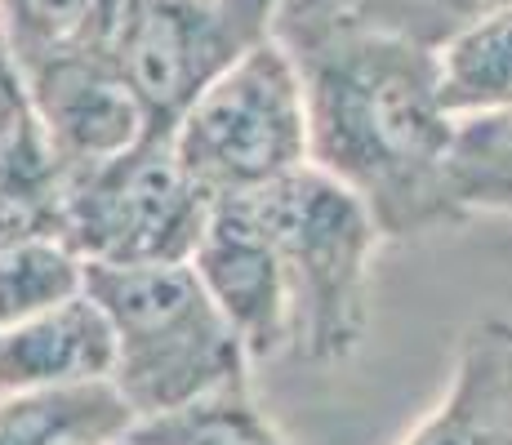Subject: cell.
<instances>
[{"instance_id": "obj_1", "label": "cell", "mask_w": 512, "mask_h": 445, "mask_svg": "<svg viewBox=\"0 0 512 445\" xmlns=\"http://www.w3.org/2000/svg\"><path fill=\"white\" fill-rule=\"evenodd\" d=\"M290 45L308 94V161L370 205L383 236L455 223L446 192L459 125L441 112L437 54L352 14H317Z\"/></svg>"}, {"instance_id": "obj_2", "label": "cell", "mask_w": 512, "mask_h": 445, "mask_svg": "<svg viewBox=\"0 0 512 445\" xmlns=\"http://www.w3.org/2000/svg\"><path fill=\"white\" fill-rule=\"evenodd\" d=\"M85 294L112 321V388L139 423L250 379L245 343L196 281L192 263L85 267Z\"/></svg>"}, {"instance_id": "obj_3", "label": "cell", "mask_w": 512, "mask_h": 445, "mask_svg": "<svg viewBox=\"0 0 512 445\" xmlns=\"http://www.w3.org/2000/svg\"><path fill=\"white\" fill-rule=\"evenodd\" d=\"M281 259L294 308V348L308 361H348L370 312V267L383 232L370 205L317 165L245 196Z\"/></svg>"}, {"instance_id": "obj_4", "label": "cell", "mask_w": 512, "mask_h": 445, "mask_svg": "<svg viewBox=\"0 0 512 445\" xmlns=\"http://www.w3.org/2000/svg\"><path fill=\"white\" fill-rule=\"evenodd\" d=\"M210 201L250 196L308 165V94L277 32L236 58L170 134Z\"/></svg>"}, {"instance_id": "obj_5", "label": "cell", "mask_w": 512, "mask_h": 445, "mask_svg": "<svg viewBox=\"0 0 512 445\" xmlns=\"http://www.w3.org/2000/svg\"><path fill=\"white\" fill-rule=\"evenodd\" d=\"M214 201L183 170L170 134L67 178L63 241L85 267H174L192 263Z\"/></svg>"}, {"instance_id": "obj_6", "label": "cell", "mask_w": 512, "mask_h": 445, "mask_svg": "<svg viewBox=\"0 0 512 445\" xmlns=\"http://www.w3.org/2000/svg\"><path fill=\"white\" fill-rule=\"evenodd\" d=\"M285 0H125L112 58L139 89L156 134H174L183 112L223 72L272 36Z\"/></svg>"}, {"instance_id": "obj_7", "label": "cell", "mask_w": 512, "mask_h": 445, "mask_svg": "<svg viewBox=\"0 0 512 445\" xmlns=\"http://www.w3.org/2000/svg\"><path fill=\"white\" fill-rule=\"evenodd\" d=\"M18 76H23L27 107L63 178L90 174L156 134L139 89L121 72L112 49L58 54L36 67H23Z\"/></svg>"}, {"instance_id": "obj_8", "label": "cell", "mask_w": 512, "mask_h": 445, "mask_svg": "<svg viewBox=\"0 0 512 445\" xmlns=\"http://www.w3.org/2000/svg\"><path fill=\"white\" fill-rule=\"evenodd\" d=\"M192 272L223 312V321L236 330V339L245 343L250 361H272L294 348L290 285L245 196L214 201L210 227L192 254Z\"/></svg>"}, {"instance_id": "obj_9", "label": "cell", "mask_w": 512, "mask_h": 445, "mask_svg": "<svg viewBox=\"0 0 512 445\" xmlns=\"http://www.w3.org/2000/svg\"><path fill=\"white\" fill-rule=\"evenodd\" d=\"M401 445H512V321L481 316L464 330L446 397Z\"/></svg>"}, {"instance_id": "obj_10", "label": "cell", "mask_w": 512, "mask_h": 445, "mask_svg": "<svg viewBox=\"0 0 512 445\" xmlns=\"http://www.w3.org/2000/svg\"><path fill=\"white\" fill-rule=\"evenodd\" d=\"M116 334L90 294L0 334V392L72 388L112 379Z\"/></svg>"}, {"instance_id": "obj_11", "label": "cell", "mask_w": 512, "mask_h": 445, "mask_svg": "<svg viewBox=\"0 0 512 445\" xmlns=\"http://www.w3.org/2000/svg\"><path fill=\"white\" fill-rule=\"evenodd\" d=\"M139 428L112 379L0 392V445H125Z\"/></svg>"}, {"instance_id": "obj_12", "label": "cell", "mask_w": 512, "mask_h": 445, "mask_svg": "<svg viewBox=\"0 0 512 445\" xmlns=\"http://www.w3.org/2000/svg\"><path fill=\"white\" fill-rule=\"evenodd\" d=\"M432 54L441 112L455 125L512 112V9L459 23Z\"/></svg>"}, {"instance_id": "obj_13", "label": "cell", "mask_w": 512, "mask_h": 445, "mask_svg": "<svg viewBox=\"0 0 512 445\" xmlns=\"http://www.w3.org/2000/svg\"><path fill=\"white\" fill-rule=\"evenodd\" d=\"M125 0H0L14 67H36L58 54L112 49Z\"/></svg>"}, {"instance_id": "obj_14", "label": "cell", "mask_w": 512, "mask_h": 445, "mask_svg": "<svg viewBox=\"0 0 512 445\" xmlns=\"http://www.w3.org/2000/svg\"><path fill=\"white\" fill-rule=\"evenodd\" d=\"M134 445H285L277 423L259 410L250 379L228 383L210 397L170 410L161 419H143L130 432Z\"/></svg>"}, {"instance_id": "obj_15", "label": "cell", "mask_w": 512, "mask_h": 445, "mask_svg": "<svg viewBox=\"0 0 512 445\" xmlns=\"http://www.w3.org/2000/svg\"><path fill=\"white\" fill-rule=\"evenodd\" d=\"M85 294V259L58 236L0 250V334Z\"/></svg>"}, {"instance_id": "obj_16", "label": "cell", "mask_w": 512, "mask_h": 445, "mask_svg": "<svg viewBox=\"0 0 512 445\" xmlns=\"http://www.w3.org/2000/svg\"><path fill=\"white\" fill-rule=\"evenodd\" d=\"M446 192L455 219L464 214H508L512 219V112L459 125Z\"/></svg>"}, {"instance_id": "obj_17", "label": "cell", "mask_w": 512, "mask_h": 445, "mask_svg": "<svg viewBox=\"0 0 512 445\" xmlns=\"http://www.w3.org/2000/svg\"><path fill=\"white\" fill-rule=\"evenodd\" d=\"M32 121V107H27V89H23V76H18L14 58L0 54V143H5L14 130Z\"/></svg>"}, {"instance_id": "obj_18", "label": "cell", "mask_w": 512, "mask_h": 445, "mask_svg": "<svg viewBox=\"0 0 512 445\" xmlns=\"http://www.w3.org/2000/svg\"><path fill=\"white\" fill-rule=\"evenodd\" d=\"M450 5L459 9V23H468V18H481V14H490V9H512V0H450Z\"/></svg>"}, {"instance_id": "obj_19", "label": "cell", "mask_w": 512, "mask_h": 445, "mask_svg": "<svg viewBox=\"0 0 512 445\" xmlns=\"http://www.w3.org/2000/svg\"><path fill=\"white\" fill-rule=\"evenodd\" d=\"M0 54H9V41H5V18H0Z\"/></svg>"}, {"instance_id": "obj_20", "label": "cell", "mask_w": 512, "mask_h": 445, "mask_svg": "<svg viewBox=\"0 0 512 445\" xmlns=\"http://www.w3.org/2000/svg\"><path fill=\"white\" fill-rule=\"evenodd\" d=\"M125 445H134V441H125Z\"/></svg>"}]
</instances>
